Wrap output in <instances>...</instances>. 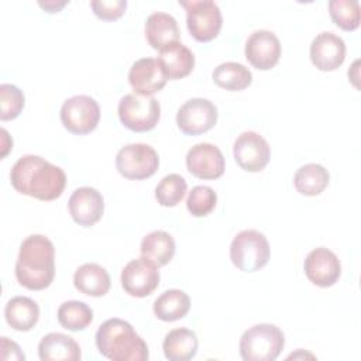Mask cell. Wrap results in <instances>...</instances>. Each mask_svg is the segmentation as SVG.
I'll return each instance as SVG.
<instances>
[{
    "label": "cell",
    "instance_id": "6da1fadb",
    "mask_svg": "<svg viewBox=\"0 0 361 361\" xmlns=\"http://www.w3.org/2000/svg\"><path fill=\"white\" fill-rule=\"evenodd\" d=\"M10 182L18 193L49 202L62 195L66 175L62 168L38 155H24L13 165Z\"/></svg>",
    "mask_w": 361,
    "mask_h": 361
},
{
    "label": "cell",
    "instance_id": "7a4b0ae2",
    "mask_svg": "<svg viewBox=\"0 0 361 361\" xmlns=\"http://www.w3.org/2000/svg\"><path fill=\"white\" fill-rule=\"evenodd\" d=\"M55 276V247L42 234H31L23 240L16 262L18 283L30 290L48 288Z\"/></svg>",
    "mask_w": 361,
    "mask_h": 361
},
{
    "label": "cell",
    "instance_id": "3957f363",
    "mask_svg": "<svg viewBox=\"0 0 361 361\" xmlns=\"http://www.w3.org/2000/svg\"><path fill=\"white\" fill-rule=\"evenodd\" d=\"M94 341L99 353L111 361H147L149 357L142 337L128 322L117 317L99 326Z\"/></svg>",
    "mask_w": 361,
    "mask_h": 361
},
{
    "label": "cell",
    "instance_id": "277c9868",
    "mask_svg": "<svg viewBox=\"0 0 361 361\" xmlns=\"http://www.w3.org/2000/svg\"><path fill=\"white\" fill-rule=\"evenodd\" d=\"M285 345L282 330L269 323H261L245 330L240 338V355L244 361H274Z\"/></svg>",
    "mask_w": 361,
    "mask_h": 361
},
{
    "label": "cell",
    "instance_id": "5b68a950",
    "mask_svg": "<svg viewBox=\"0 0 361 361\" xmlns=\"http://www.w3.org/2000/svg\"><path fill=\"white\" fill-rule=\"evenodd\" d=\"M271 255L267 237L257 230H243L231 241L230 259L243 272H255L264 268Z\"/></svg>",
    "mask_w": 361,
    "mask_h": 361
},
{
    "label": "cell",
    "instance_id": "8992f818",
    "mask_svg": "<svg viewBox=\"0 0 361 361\" xmlns=\"http://www.w3.org/2000/svg\"><path fill=\"white\" fill-rule=\"evenodd\" d=\"M118 118L124 127L135 133L155 128L161 117V106L152 96L130 93L118 103Z\"/></svg>",
    "mask_w": 361,
    "mask_h": 361
},
{
    "label": "cell",
    "instance_id": "52a82bcc",
    "mask_svg": "<svg viewBox=\"0 0 361 361\" xmlns=\"http://www.w3.org/2000/svg\"><path fill=\"white\" fill-rule=\"evenodd\" d=\"M186 10V25L190 35L199 42L214 39L223 24L219 6L212 0H189L179 1Z\"/></svg>",
    "mask_w": 361,
    "mask_h": 361
},
{
    "label": "cell",
    "instance_id": "ba28073f",
    "mask_svg": "<svg viewBox=\"0 0 361 361\" xmlns=\"http://www.w3.org/2000/svg\"><path fill=\"white\" fill-rule=\"evenodd\" d=\"M159 166L157 151L148 144H127L116 155L118 173L131 180L152 176Z\"/></svg>",
    "mask_w": 361,
    "mask_h": 361
},
{
    "label": "cell",
    "instance_id": "9c48e42d",
    "mask_svg": "<svg viewBox=\"0 0 361 361\" xmlns=\"http://www.w3.org/2000/svg\"><path fill=\"white\" fill-rule=\"evenodd\" d=\"M100 120L97 102L86 94H76L63 102L61 107V121L63 127L78 135L92 133Z\"/></svg>",
    "mask_w": 361,
    "mask_h": 361
},
{
    "label": "cell",
    "instance_id": "30bf717a",
    "mask_svg": "<svg viewBox=\"0 0 361 361\" xmlns=\"http://www.w3.org/2000/svg\"><path fill=\"white\" fill-rule=\"evenodd\" d=\"M217 107L207 99L195 97L185 102L176 113V124L186 135H199L214 127Z\"/></svg>",
    "mask_w": 361,
    "mask_h": 361
},
{
    "label": "cell",
    "instance_id": "8fae6325",
    "mask_svg": "<svg viewBox=\"0 0 361 361\" xmlns=\"http://www.w3.org/2000/svg\"><path fill=\"white\" fill-rule=\"evenodd\" d=\"M233 155L241 169L247 172H259L269 162L271 147L258 133L244 131L234 141Z\"/></svg>",
    "mask_w": 361,
    "mask_h": 361
},
{
    "label": "cell",
    "instance_id": "7c38bea8",
    "mask_svg": "<svg viewBox=\"0 0 361 361\" xmlns=\"http://www.w3.org/2000/svg\"><path fill=\"white\" fill-rule=\"evenodd\" d=\"M158 267L145 257L130 261L121 271V286L131 296H149L158 288Z\"/></svg>",
    "mask_w": 361,
    "mask_h": 361
},
{
    "label": "cell",
    "instance_id": "4fadbf2b",
    "mask_svg": "<svg viewBox=\"0 0 361 361\" xmlns=\"http://www.w3.org/2000/svg\"><path fill=\"white\" fill-rule=\"evenodd\" d=\"M303 269L307 279L320 288L333 286L341 275L340 259L333 251L324 247L314 248L307 254Z\"/></svg>",
    "mask_w": 361,
    "mask_h": 361
},
{
    "label": "cell",
    "instance_id": "5bb4252c",
    "mask_svg": "<svg viewBox=\"0 0 361 361\" xmlns=\"http://www.w3.org/2000/svg\"><path fill=\"white\" fill-rule=\"evenodd\" d=\"M247 61L259 71H269L281 58V42L278 37L268 30L254 31L245 42Z\"/></svg>",
    "mask_w": 361,
    "mask_h": 361
},
{
    "label": "cell",
    "instance_id": "9a60e30c",
    "mask_svg": "<svg viewBox=\"0 0 361 361\" xmlns=\"http://www.w3.org/2000/svg\"><path fill=\"white\" fill-rule=\"evenodd\" d=\"M188 171L199 179H217L224 173L226 162L221 151L210 142H199L186 154Z\"/></svg>",
    "mask_w": 361,
    "mask_h": 361
},
{
    "label": "cell",
    "instance_id": "2e32d148",
    "mask_svg": "<svg viewBox=\"0 0 361 361\" xmlns=\"http://www.w3.org/2000/svg\"><path fill=\"white\" fill-rule=\"evenodd\" d=\"M345 59V42L330 31L317 34L310 44L312 63L324 72L336 71Z\"/></svg>",
    "mask_w": 361,
    "mask_h": 361
},
{
    "label": "cell",
    "instance_id": "e0dca14e",
    "mask_svg": "<svg viewBox=\"0 0 361 361\" xmlns=\"http://www.w3.org/2000/svg\"><path fill=\"white\" fill-rule=\"evenodd\" d=\"M69 213L75 223L83 227L96 224L104 212L102 193L90 186H82L73 190L68 202Z\"/></svg>",
    "mask_w": 361,
    "mask_h": 361
},
{
    "label": "cell",
    "instance_id": "ac0fdd59",
    "mask_svg": "<svg viewBox=\"0 0 361 361\" xmlns=\"http://www.w3.org/2000/svg\"><path fill=\"white\" fill-rule=\"evenodd\" d=\"M166 78L157 59L141 58L135 61L128 72V82L135 93L152 96L166 85Z\"/></svg>",
    "mask_w": 361,
    "mask_h": 361
},
{
    "label": "cell",
    "instance_id": "d6986e66",
    "mask_svg": "<svg viewBox=\"0 0 361 361\" xmlns=\"http://www.w3.org/2000/svg\"><path fill=\"white\" fill-rule=\"evenodd\" d=\"M162 73L169 80L188 76L195 66L193 52L180 42H173L159 51L157 58Z\"/></svg>",
    "mask_w": 361,
    "mask_h": 361
},
{
    "label": "cell",
    "instance_id": "ffe728a7",
    "mask_svg": "<svg viewBox=\"0 0 361 361\" xmlns=\"http://www.w3.org/2000/svg\"><path fill=\"white\" fill-rule=\"evenodd\" d=\"M145 38L158 51L173 42H179L178 21L168 13L157 11L149 14L145 21Z\"/></svg>",
    "mask_w": 361,
    "mask_h": 361
},
{
    "label": "cell",
    "instance_id": "44dd1931",
    "mask_svg": "<svg viewBox=\"0 0 361 361\" xmlns=\"http://www.w3.org/2000/svg\"><path fill=\"white\" fill-rule=\"evenodd\" d=\"M38 355L42 361H79L80 347L66 334L49 333L38 344Z\"/></svg>",
    "mask_w": 361,
    "mask_h": 361
},
{
    "label": "cell",
    "instance_id": "7402d4cb",
    "mask_svg": "<svg viewBox=\"0 0 361 361\" xmlns=\"http://www.w3.org/2000/svg\"><path fill=\"white\" fill-rule=\"evenodd\" d=\"M75 288L89 296H104L111 285L109 272L99 264L87 262L80 265L73 275Z\"/></svg>",
    "mask_w": 361,
    "mask_h": 361
},
{
    "label": "cell",
    "instance_id": "603a6c76",
    "mask_svg": "<svg viewBox=\"0 0 361 361\" xmlns=\"http://www.w3.org/2000/svg\"><path fill=\"white\" fill-rule=\"evenodd\" d=\"M4 317L11 329L17 331H28L39 319V307L31 298L14 296L6 303Z\"/></svg>",
    "mask_w": 361,
    "mask_h": 361
},
{
    "label": "cell",
    "instance_id": "cb8c5ba5",
    "mask_svg": "<svg viewBox=\"0 0 361 361\" xmlns=\"http://www.w3.org/2000/svg\"><path fill=\"white\" fill-rule=\"evenodd\" d=\"M197 345L199 341L195 331L179 327L166 333L162 350L169 361H189L196 355Z\"/></svg>",
    "mask_w": 361,
    "mask_h": 361
},
{
    "label": "cell",
    "instance_id": "d4e9b609",
    "mask_svg": "<svg viewBox=\"0 0 361 361\" xmlns=\"http://www.w3.org/2000/svg\"><path fill=\"white\" fill-rule=\"evenodd\" d=\"M141 257L152 261L158 268L166 265L175 255V241L172 235L162 230L147 234L141 241Z\"/></svg>",
    "mask_w": 361,
    "mask_h": 361
},
{
    "label": "cell",
    "instance_id": "484cf974",
    "mask_svg": "<svg viewBox=\"0 0 361 361\" xmlns=\"http://www.w3.org/2000/svg\"><path fill=\"white\" fill-rule=\"evenodd\" d=\"M152 309L159 320L176 322L188 314L190 298L180 289H169L155 299Z\"/></svg>",
    "mask_w": 361,
    "mask_h": 361
},
{
    "label": "cell",
    "instance_id": "4316f807",
    "mask_svg": "<svg viewBox=\"0 0 361 361\" xmlns=\"http://www.w3.org/2000/svg\"><path fill=\"white\" fill-rule=\"evenodd\" d=\"M329 171L320 164H305L293 175L295 189L305 196H317L329 185Z\"/></svg>",
    "mask_w": 361,
    "mask_h": 361
},
{
    "label": "cell",
    "instance_id": "83f0119b",
    "mask_svg": "<svg viewBox=\"0 0 361 361\" xmlns=\"http://www.w3.org/2000/svg\"><path fill=\"white\" fill-rule=\"evenodd\" d=\"M213 82L226 90L238 92L248 87L252 82L251 71L238 62H223L212 73Z\"/></svg>",
    "mask_w": 361,
    "mask_h": 361
},
{
    "label": "cell",
    "instance_id": "f1b7e54d",
    "mask_svg": "<svg viewBox=\"0 0 361 361\" xmlns=\"http://www.w3.org/2000/svg\"><path fill=\"white\" fill-rule=\"evenodd\" d=\"M59 324L71 331H79L86 329L93 320V310L85 302L68 300L58 309Z\"/></svg>",
    "mask_w": 361,
    "mask_h": 361
},
{
    "label": "cell",
    "instance_id": "f546056e",
    "mask_svg": "<svg viewBox=\"0 0 361 361\" xmlns=\"http://www.w3.org/2000/svg\"><path fill=\"white\" fill-rule=\"evenodd\" d=\"M188 190V183L179 173H169L155 188V199L164 207L176 206Z\"/></svg>",
    "mask_w": 361,
    "mask_h": 361
},
{
    "label": "cell",
    "instance_id": "4dcf8cb0",
    "mask_svg": "<svg viewBox=\"0 0 361 361\" xmlns=\"http://www.w3.org/2000/svg\"><path fill=\"white\" fill-rule=\"evenodd\" d=\"M329 11L331 20L344 31H354L360 25V3L357 0H330Z\"/></svg>",
    "mask_w": 361,
    "mask_h": 361
},
{
    "label": "cell",
    "instance_id": "1f68e13d",
    "mask_svg": "<svg viewBox=\"0 0 361 361\" xmlns=\"http://www.w3.org/2000/svg\"><path fill=\"white\" fill-rule=\"evenodd\" d=\"M217 203V195L210 186H195L186 199V207L195 217H204L210 214Z\"/></svg>",
    "mask_w": 361,
    "mask_h": 361
},
{
    "label": "cell",
    "instance_id": "d6a6232c",
    "mask_svg": "<svg viewBox=\"0 0 361 361\" xmlns=\"http://www.w3.org/2000/svg\"><path fill=\"white\" fill-rule=\"evenodd\" d=\"M24 107L23 92L11 83L0 85V118L3 121L18 117Z\"/></svg>",
    "mask_w": 361,
    "mask_h": 361
},
{
    "label": "cell",
    "instance_id": "836d02e7",
    "mask_svg": "<svg viewBox=\"0 0 361 361\" xmlns=\"http://www.w3.org/2000/svg\"><path fill=\"white\" fill-rule=\"evenodd\" d=\"M90 7L96 17L104 21H113L120 18L126 8L127 1L126 0H93L90 1Z\"/></svg>",
    "mask_w": 361,
    "mask_h": 361
},
{
    "label": "cell",
    "instance_id": "e575fe53",
    "mask_svg": "<svg viewBox=\"0 0 361 361\" xmlns=\"http://www.w3.org/2000/svg\"><path fill=\"white\" fill-rule=\"evenodd\" d=\"M0 348H1V360H10V353H11V358L16 361H24L25 355L21 351V348L18 347V344H16L14 341H10L7 337H1L0 340Z\"/></svg>",
    "mask_w": 361,
    "mask_h": 361
},
{
    "label": "cell",
    "instance_id": "d590c367",
    "mask_svg": "<svg viewBox=\"0 0 361 361\" xmlns=\"http://www.w3.org/2000/svg\"><path fill=\"white\" fill-rule=\"evenodd\" d=\"M38 4L41 7H44L47 11H49V13H58L63 6L68 4V1H61V3H56V1H45V3H42V1H39Z\"/></svg>",
    "mask_w": 361,
    "mask_h": 361
}]
</instances>
